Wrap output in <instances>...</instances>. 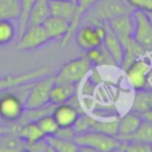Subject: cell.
<instances>
[{"label":"cell","mask_w":152,"mask_h":152,"mask_svg":"<svg viewBox=\"0 0 152 152\" xmlns=\"http://www.w3.org/2000/svg\"><path fill=\"white\" fill-rule=\"evenodd\" d=\"M15 135H18L20 139H23L26 144L36 142L38 140H42L45 138L36 121H30L24 125H20L18 131L15 132Z\"/></svg>","instance_id":"cell-22"},{"label":"cell","mask_w":152,"mask_h":152,"mask_svg":"<svg viewBox=\"0 0 152 152\" xmlns=\"http://www.w3.org/2000/svg\"><path fill=\"white\" fill-rule=\"evenodd\" d=\"M7 133H10V127H8V125L5 124V122H2V121H0V137H1V135H5V134H7Z\"/></svg>","instance_id":"cell-35"},{"label":"cell","mask_w":152,"mask_h":152,"mask_svg":"<svg viewBox=\"0 0 152 152\" xmlns=\"http://www.w3.org/2000/svg\"><path fill=\"white\" fill-rule=\"evenodd\" d=\"M24 109V100L13 89L0 93V121L5 124L13 122L20 118Z\"/></svg>","instance_id":"cell-5"},{"label":"cell","mask_w":152,"mask_h":152,"mask_svg":"<svg viewBox=\"0 0 152 152\" xmlns=\"http://www.w3.org/2000/svg\"><path fill=\"white\" fill-rule=\"evenodd\" d=\"M75 1H76V0H75Z\"/></svg>","instance_id":"cell-37"},{"label":"cell","mask_w":152,"mask_h":152,"mask_svg":"<svg viewBox=\"0 0 152 152\" xmlns=\"http://www.w3.org/2000/svg\"><path fill=\"white\" fill-rule=\"evenodd\" d=\"M150 109H152V88L135 90L131 106V112L140 115L141 113Z\"/></svg>","instance_id":"cell-20"},{"label":"cell","mask_w":152,"mask_h":152,"mask_svg":"<svg viewBox=\"0 0 152 152\" xmlns=\"http://www.w3.org/2000/svg\"><path fill=\"white\" fill-rule=\"evenodd\" d=\"M42 25L44 26L50 40H63L70 27L69 21L55 15L48 17Z\"/></svg>","instance_id":"cell-14"},{"label":"cell","mask_w":152,"mask_h":152,"mask_svg":"<svg viewBox=\"0 0 152 152\" xmlns=\"http://www.w3.org/2000/svg\"><path fill=\"white\" fill-rule=\"evenodd\" d=\"M36 0H20V15L18 18V31L19 34L26 28L31 8Z\"/></svg>","instance_id":"cell-31"},{"label":"cell","mask_w":152,"mask_h":152,"mask_svg":"<svg viewBox=\"0 0 152 152\" xmlns=\"http://www.w3.org/2000/svg\"><path fill=\"white\" fill-rule=\"evenodd\" d=\"M119 119H120L119 115H116V116L106 115L103 118H94L91 129L101 132V133H104V134H109V135L116 137L118 127H119Z\"/></svg>","instance_id":"cell-21"},{"label":"cell","mask_w":152,"mask_h":152,"mask_svg":"<svg viewBox=\"0 0 152 152\" xmlns=\"http://www.w3.org/2000/svg\"><path fill=\"white\" fill-rule=\"evenodd\" d=\"M126 75L127 80L131 83V86L138 90V89H146L151 88V76L150 74L152 72V68L150 62L145 58V56L137 58L133 61L126 69Z\"/></svg>","instance_id":"cell-7"},{"label":"cell","mask_w":152,"mask_h":152,"mask_svg":"<svg viewBox=\"0 0 152 152\" xmlns=\"http://www.w3.org/2000/svg\"><path fill=\"white\" fill-rule=\"evenodd\" d=\"M82 110L68 102L55 104L52 109V116L56 120L58 127H72Z\"/></svg>","instance_id":"cell-12"},{"label":"cell","mask_w":152,"mask_h":152,"mask_svg":"<svg viewBox=\"0 0 152 152\" xmlns=\"http://www.w3.org/2000/svg\"><path fill=\"white\" fill-rule=\"evenodd\" d=\"M20 15V0H0V19L18 20Z\"/></svg>","instance_id":"cell-26"},{"label":"cell","mask_w":152,"mask_h":152,"mask_svg":"<svg viewBox=\"0 0 152 152\" xmlns=\"http://www.w3.org/2000/svg\"><path fill=\"white\" fill-rule=\"evenodd\" d=\"M36 124L38 125V127L40 128V131L43 132V134L45 137H49V135H53L57 129H58V125L56 122V120L53 119L52 114H46V115H43L42 118H39Z\"/></svg>","instance_id":"cell-30"},{"label":"cell","mask_w":152,"mask_h":152,"mask_svg":"<svg viewBox=\"0 0 152 152\" xmlns=\"http://www.w3.org/2000/svg\"><path fill=\"white\" fill-rule=\"evenodd\" d=\"M50 15V0H36L28 15L27 25L43 24Z\"/></svg>","instance_id":"cell-23"},{"label":"cell","mask_w":152,"mask_h":152,"mask_svg":"<svg viewBox=\"0 0 152 152\" xmlns=\"http://www.w3.org/2000/svg\"><path fill=\"white\" fill-rule=\"evenodd\" d=\"M74 141L78 146H89L95 152H109V151H116L121 146V141L109 134H104L94 129L87 131L81 134H76L74 138Z\"/></svg>","instance_id":"cell-2"},{"label":"cell","mask_w":152,"mask_h":152,"mask_svg":"<svg viewBox=\"0 0 152 152\" xmlns=\"http://www.w3.org/2000/svg\"><path fill=\"white\" fill-rule=\"evenodd\" d=\"M103 25L106 28V34H104V39H103L102 45L104 46L107 52L110 55V57L114 59L116 65L120 66L122 58H124V46H122L120 39L115 36V33L109 27L108 23L106 21V23H103Z\"/></svg>","instance_id":"cell-13"},{"label":"cell","mask_w":152,"mask_h":152,"mask_svg":"<svg viewBox=\"0 0 152 152\" xmlns=\"http://www.w3.org/2000/svg\"><path fill=\"white\" fill-rule=\"evenodd\" d=\"M124 141H140L152 144V122L142 120L138 129Z\"/></svg>","instance_id":"cell-28"},{"label":"cell","mask_w":152,"mask_h":152,"mask_svg":"<svg viewBox=\"0 0 152 152\" xmlns=\"http://www.w3.org/2000/svg\"><path fill=\"white\" fill-rule=\"evenodd\" d=\"M55 83V76H43L32 82L25 99V108H39L50 103V90Z\"/></svg>","instance_id":"cell-4"},{"label":"cell","mask_w":152,"mask_h":152,"mask_svg":"<svg viewBox=\"0 0 152 152\" xmlns=\"http://www.w3.org/2000/svg\"><path fill=\"white\" fill-rule=\"evenodd\" d=\"M84 56L88 58V61L91 63L93 66H100V65H114V66H118L116 63L110 57V55L107 52V50L104 49L103 45L86 51Z\"/></svg>","instance_id":"cell-24"},{"label":"cell","mask_w":152,"mask_h":152,"mask_svg":"<svg viewBox=\"0 0 152 152\" xmlns=\"http://www.w3.org/2000/svg\"><path fill=\"white\" fill-rule=\"evenodd\" d=\"M93 120H94L93 116H90L89 114H87L84 112H81L77 120L75 121V124L72 126L75 134H81L87 131H90L91 126H93Z\"/></svg>","instance_id":"cell-32"},{"label":"cell","mask_w":152,"mask_h":152,"mask_svg":"<svg viewBox=\"0 0 152 152\" xmlns=\"http://www.w3.org/2000/svg\"><path fill=\"white\" fill-rule=\"evenodd\" d=\"M141 121H142L141 116L139 114H137V113L131 112V110L127 114H125L124 116H120L116 138L120 141L126 140L129 135H132L138 129V127L140 126Z\"/></svg>","instance_id":"cell-15"},{"label":"cell","mask_w":152,"mask_h":152,"mask_svg":"<svg viewBox=\"0 0 152 152\" xmlns=\"http://www.w3.org/2000/svg\"><path fill=\"white\" fill-rule=\"evenodd\" d=\"M17 30L11 20L0 19V46L11 43L15 37Z\"/></svg>","instance_id":"cell-29"},{"label":"cell","mask_w":152,"mask_h":152,"mask_svg":"<svg viewBox=\"0 0 152 152\" xmlns=\"http://www.w3.org/2000/svg\"><path fill=\"white\" fill-rule=\"evenodd\" d=\"M48 144L52 148V151L56 152H76L78 151V145L74 140L62 139L56 135H49L45 137Z\"/></svg>","instance_id":"cell-27"},{"label":"cell","mask_w":152,"mask_h":152,"mask_svg":"<svg viewBox=\"0 0 152 152\" xmlns=\"http://www.w3.org/2000/svg\"><path fill=\"white\" fill-rule=\"evenodd\" d=\"M122 46H124V58H122V62H121L120 68H122L124 70L133 61H135L137 58L142 57V56L146 55V49L142 48L139 43H137L133 38H131L127 42H125L122 44Z\"/></svg>","instance_id":"cell-19"},{"label":"cell","mask_w":152,"mask_h":152,"mask_svg":"<svg viewBox=\"0 0 152 152\" xmlns=\"http://www.w3.org/2000/svg\"><path fill=\"white\" fill-rule=\"evenodd\" d=\"M134 20L133 39L146 50L152 49V19L150 13L142 10H133Z\"/></svg>","instance_id":"cell-9"},{"label":"cell","mask_w":152,"mask_h":152,"mask_svg":"<svg viewBox=\"0 0 152 152\" xmlns=\"http://www.w3.org/2000/svg\"><path fill=\"white\" fill-rule=\"evenodd\" d=\"M132 8L124 0H97L83 15L81 24L103 25L112 17L122 13H132Z\"/></svg>","instance_id":"cell-1"},{"label":"cell","mask_w":152,"mask_h":152,"mask_svg":"<svg viewBox=\"0 0 152 152\" xmlns=\"http://www.w3.org/2000/svg\"><path fill=\"white\" fill-rule=\"evenodd\" d=\"M26 150V142L18 135L7 133L0 137V152H13Z\"/></svg>","instance_id":"cell-25"},{"label":"cell","mask_w":152,"mask_h":152,"mask_svg":"<svg viewBox=\"0 0 152 152\" xmlns=\"http://www.w3.org/2000/svg\"><path fill=\"white\" fill-rule=\"evenodd\" d=\"M91 68L93 65L86 56L71 59L65 64H63V66L58 70V72L53 75L55 81L77 84L88 75Z\"/></svg>","instance_id":"cell-3"},{"label":"cell","mask_w":152,"mask_h":152,"mask_svg":"<svg viewBox=\"0 0 152 152\" xmlns=\"http://www.w3.org/2000/svg\"><path fill=\"white\" fill-rule=\"evenodd\" d=\"M50 38L42 24H31L19 34L17 49L20 51H33L48 44Z\"/></svg>","instance_id":"cell-8"},{"label":"cell","mask_w":152,"mask_h":152,"mask_svg":"<svg viewBox=\"0 0 152 152\" xmlns=\"http://www.w3.org/2000/svg\"><path fill=\"white\" fill-rule=\"evenodd\" d=\"M58 138H62V139H68V140H74L75 138V132L72 129V127H58L57 132L53 134Z\"/></svg>","instance_id":"cell-34"},{"label":"cell","mask_w":152,"mask_h":152,"mask_svg":"<svg viewBox=\"0 0 152 152\" xmlns=\"http://www.w3.org/2000/svg\"><path fill=\"white\" fill-rule=\"evenodd\" d=\"M119 150H125L129 152H151L152 144L140 141H121V146Z\"/></svg>","instance_id":"cell-33"},{"label":"cell","mask_w":152,"mask_h":152,"mask_svg":"<svg viewBox=\"0 0 152 152\" xmlns=\"http://www.w3.org/2000/svg\"><path fill=\"white\" fill-rule=\"evenodd\" d=\"M97 0H76V4H77V12H76V15L74 17L72 21L70 23V27H69V31L66 33V36L64 37V39L62 40V45L65 46L69 40L74 37L76 30L78 28V26L81 25V21H82V18L84 15V13L90 8L93 7V5L96 2Z\"/></svg>","instance_id":"cell-18"},{"label":"cell","mask_w":152,"mask_h":152,"mask_svg":"<svg viewBox=\"0 0 152 152\" xmlns=\"http://www.w3.org/2000/svg\"><path fill=\"white\" fill-rule=\"evenodd\" d=\"M48 72H49V68L48 66H42V68L36 69V70H31V71L18 74V75L1 76L0 77V91L1 90H7V89H12L14 87L21 86V84L27 83V82L36 81V80L48 75Z\"/></svg>","instance_id":"cell-10"},{"label":"cell","mask_w":152,"mask_h":152,"mask_svg":"<svg viewBox=\"0 0 152 152\" xmlns=\"http://www.w3.org/2000/svg\"><path fill=\"white\" fill-rule=\"evenodd\" d=\"M106 34L104 25H93V24H82L75 32V40L80 49L88 51L94 48L102 45Z\"/></svg>","instance_id":"cell-6"},{"label":"cell","mask_w":152,"mask_h":152,"mask_svg":"<svg viewBox=\"0 0 152 152\" xmlns=\"http://www.w3.org/2000/svg\"><path fill=\"white\" fill-rule=\"evenodd\" d=\"M107 23L112 28V31L115 33V36L120 39L121 44L133 38L134 20H133L132 13L118 14L115 17H112Z\"/></svg>","instance_id":"cell-11"},{"label":"cell","mask_w":152,"mask_h":152,"mask_svg":"<svg viewBox=\"0 0 152 152\" xmlns=\"http://www.w3.org/2000/svg\"><path fill=\"white\" fill-rule=\"evenodd\" d=\"M76 96V84L55 81L50 90V103L58 104L70 101Z\"/></svg>","instance_id":"cell-16"},{"label":"cell","mask_w":152,"mask_h":152,"mask_svg":"<svg viewBox=\"0 0 152 152\" xmlns=\"http://www.w3.org/2000/svg\"><path fill=\"white\" fill-rule=\"evenodd\" d=\"M77 12V4L75 0H50L51 15L59 17L69 23L72 21Z\"/></svg>","instance_id":"cell-17"},{"label":"cell","mask_w":152,"mask_h":152,"mask_svg":"<svg viewBox=\"0 0 152 152\" xmlns=\"http://www.w3.org/2000/svg\"><path fill=\"white\" fill-rule=\"evenodd\" d=\"M140 116H141V119H142V120H147V121H151V122H152V109H150V110H146V112L141 113V114H140Z\"/></svg>","instance_id":"cell-36"}]
</instances>
